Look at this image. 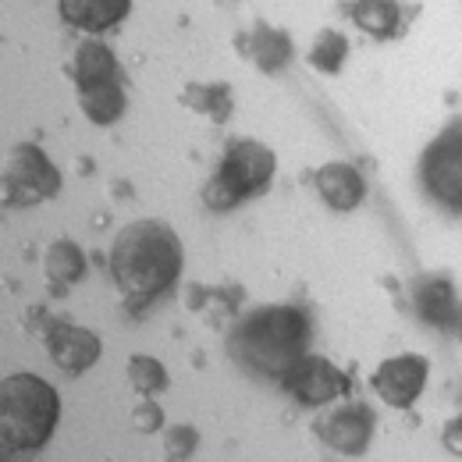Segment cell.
Here are the masks:
<instances>
[{
    "mask_svg": "<svg viewBox=\"0 0 462 462\" xmlns=\"http://www.w3.org/2000/svg\"><path fill=\"white\" fill-rule=\"evenodd\" d=\"M128 7H132V0H58L60 22L71 29H82L89 36L117 25L128 14Z\"/></svg>",
    "mask_w": 462,
    "mask_h": 462,
    "instance_id": "11",
    "label": "cell"
},
{
    "mask_svg": "<svg viewBox=\"0 0 462 462\" xmlns=\"http://www.w3.org/2000/svg\"><path fill=\"white\" fill-rule=\"evenodd\" d=\"M441 441H445V448H448L452 456H462V416H456V420H448V423H445Z\"/></svg>",
    "mask_w": 462,
    "mask_h": 462,
    "instance_id": "24",
    "label": "cell"
},
{
    "mask_svg": "<svg viewBox=\"0 0 462 462\" xmlns=\"http://www.w3.org/2000/svg\"><path fill=\"white\" fill-rule=\"evenodd\" d=\"M181 238L164 221H132L111 245V278L128 310L153 306L181 274Z\"/></svg>",
    "mask_w": 462,
    "mask_h": 462,
    "instance_id": "1",
    "label": "cell"
},
{
    "mask_svg": "<svg viewBox=\"0 0 462 462\" xmlns=\"http://www.w3.org/2000/svg\"><path fill=\"white\" fill-rule=\"evenodd\" d=\"M132 427L143 434H153L164 427V409L153 402V395H143V402L132 409Z\"/></svg>",
    "mask_w": 462,
    "mask_h": 462,
    "instance_id": "23",
    "label": "cell"
},
{
    "mask_svg": "<svg viewBox=\"0 0 462 462\" xmlns=\"http://www.w3.org/2000/svg\"><path fill=\"white\" fill-rule=\"evenodd\" d=\"M456 335H459V342H462V306H459V313H456Z\"/></svg>",
    "mask_w": 462,
    "mask_h": 462,
    "instance_id": "25",
    "label": "cell"
},
{
    "mask_svg": "<svg viewBox=\"0 0 462 462\" xmlns=\"http://www.w3.org/2000/svg\"><path fill=\"white\" fill-rule=\"evenodd\" d=\"M128 384L139 392V395H157L168 388V370L161 359L153 356H132L128 359Z\"/></svg>",
    "mask_w": 462,
    "mask_h": 462,
    "instance_id": "20",
    "label": "cell"
},
{
    "mask_svg": "<svg viewBox=\"0 0 462 462\" xmlns=\"http://www.w3.org/2000/svg\"><path fill=\"white\" fill-rule=\"evenodd\" d=\"M181 104L192 107L196 115H207L210 121H228L231 107H235V97L225 82H189L185 93H181Z\"/></svg>",
    "mask_w": 462,
    "mask_h": 462,
    "instance_id": "19",
    "label": "cell"
},
{
    "mask_svg": "<svg viewBox=\"0 0 462 462\" xmlns=\"http://www.w3.org/2000/svg\"><path fill=\"white\" fill-rule=\"evenodd\" d=\"M196 445H199L196 427L181 423V427H171V430H168V438H164V456H168V459H189V456L196 452Z\"/></svg>",
    "mask_w": 462,
    "mask_h": 462,
    "instance_id": "22",
    "label": "cell"
},
{
    "mask_svg": "<svg viewBox=\"0 0 462 462\" xmlns=\"http://www.w3.org/2000/svg\"><path fill=\"white\" fill-rule=\"evenodd\" d=\"M60 423L58 388L36 374H11L0 381V448L4 456L40 452Z\"/></svg>",
    "mask_w": 462,
    "mask_h": 462,
    "instance_id": "3",
    "label": "cell"
},
{
    "mask_svg": "<svg viewBox=\"0 0 462 462\" xmlns=\"http://www.w3.org/2000/svg\"><path fill=\"white\" fill-rule=\"evenodd\" d=\"M423 189L441 203L462 210V121H452L420 161Z\"/></svg>",
    "mask_w": 462,
    "mask_h": 462,
    "instance_id": "6",
    "label": "cell"
},
{
    "mask_svg": "<svg viewBox=\"0 0 462 462\" xmlns=\"http://www.w3.org/2000/svg\"><path fill=\"white\" fill-rule=\"evenodd\" d=\"M310 346V320L295 306H256L249 310L228 338V352L238 366L256 377L282 381L291 363Z\"/></svg>",
    "mask_w": 462,
    "mask_h": 462,
    "instance_id": "2",
    "label": "cell"
},
{
    "mask_svg": "<svg viewBox=\"0 0 462 462\" xmlns=\"http://www.w3.org/2000/svg\"><path fill=\"white\" fill-rule=\"evenodd\" d=\"M79 107H82V115L89 117L93 125H115L117 117L125 115V107H128L121 79L89 86V89H79Z\"/></svg>",
    "mask_w": 462,
    "mask_h": 462,
    "instance_id": "17",
    "label": "cell"
},
{
    "mask_svg": "<svg viewBox=\"0 0 462 462\" xmlns=\"http://www.w3.org/2000/svg\"><path fill=\"white\" fill-rule=\"evenodd\" d=\"M348 58V40L338 29H320V36L310 47V64L317 71H338L342 60Z\"/></svg>",
    "mask_w": 462,
    "mask_h": 462,
    "instance_id": "21",
    "label": "cell"
},
{
    "mask_svg": "<svg viewBox=\"0 0 462 462\" xmlns=\"http://www.w3.org/2000/svg\"><path fill=\"white\" fill-rule=\"evenodd\" d=\"M60 192V171L54 161L32 146L18 143L4 161V203L7 207H32Z\"/></svg>",
    "mask_w": 462,
    "mask_h": 462,
    "instance_id": "5",
    "label": "cell"
},
{
    "mask_svg": "<svg viewBox=\"0 0 462 462\" xmlns=\"http://www.w3.org/2000/svg\"><path fill=\"white\" fill-rule=\"evenodd\" d=\"M342 11L352 18L356 29L377 40H392L402 29V7L399 0H342Z\"/></svg>",
    "mask_w": 462,
    "mask_h": 462,
    "instance_id": "14",
    "label": "cell"
},
{
    "mask_svg": "<svg viewBox=\"0 0 462 462\" xmlns=\"http://www.w3.org/2000/svg\"><path fill=\"white\" fill-rule=\"evenodd\" d=\"M43 342H47V352H51L54 366L64 370V374H71V377H79L82 370H89L100 359V352H104L97 331H86V328L64 324V320L47 324Z\"/></svg>",
    "mask_w": 462,
    "mask_h": 462,
    "instance_id": "10",
    "label": "cell"
},
{
    "mask_svg": "<svg viewBox=\"0 0 462 462\" xmlns=\"http://www.w3.org/2000/svg\"><path fill=\"white\" fill-rule=\"evenodd\" d=\"M282 388L302 405H331L335 399H342V395L352 392V381H348L331 359L313 356V352H302L291 363L289 374L282 377Z\"/></svg>",
    "mask_w": 462,
    "mask_h": 462,
    "instance_id": "7",
    "label": "cell"
},
{
    "mask_svg": "<svg viewBox=\"0 0 462 462\" xmlns=\"http://www.w3.org/2000/svg\"><path fill=\"white\" fill-rule=\"evenodd\" d=\"M313 434L342 456H363L374 441V416H370V409L356 402L338 405V409H328L313 423Z\"/></svg>",
    "mask_w": 462,
    "mask_h": 462,
    "instance_id": "9",
    "label": "cell"
},
{
    "mask_svg": "<svg viewBox=\"0 0 462 462\" xmlns=\"http://www.w3.org/2000/svg\"><path fill=\"white\" fill-rule=\"evenodd\" d=\"M274 168H278V161L263 143H256V139H228L221 168L203 189V203L210 210H231V207L267 192L271 181H274Z\"/></svg>",
    "mask_w": 462,
    "mask_h": 462,
    "instance_id": "4",
    "label": "cell"
},
{
    "mask_svg": "<svg viewBox=\"0 0 462 462\" xmlns=\"http://www.w3.org/2000/svg\"><path fill=\"white\" fill-rule=\"evenodd\" d=\"M317 192L331 210H356L366 196V181L346 161H331L317 171Z\"/></svg>",
    "mask_w": 462,
    "mask_h": 462,
    "instance_id": "12",
    "label": "cell"
},
{
    "mask_svg": "<svg viewBox=\"0 0 462 462\" xmlns=\"http://www.w3.org/2000/svg\"><path fill=\"white\" fill-rule=\"evenodd\" d=\"M68 75L75 79L79 89H89V86H100V82H115V79H121L111 47H104L100 40H86V43H79Z\"/></svg>",
    "mask_w": 462,
    "mask_h": 462,
    "instance_id": "15",
    "label": "cell"
},
{
    "mask_svg": "<svg viewBox=\"0 0 462 462\" xmlns=\"http://www.w3.org/2000/svg\"><path fill=\"white\" fill-rule=\"evenodd\" d=\"M412 306H416L420 320H427V324H434V328L456 324V313H459L452 282H448V278H430V274L412 285Z\"/></svg>",
    "mask_w": 462,
    "mask_h": 462,
    "instance_id": "13",
    "label": "cell"
},
{
    "mask_svg": "<svg viewBox=\"0 0 462 462\" xmlns=\"http://www.w3.org/2000/svg\"><path fill=\"white\" fill-rule=\"evenodd\" d=\"M43 274L58 291H68L86 278V253L71 242V238H58L47 245L43 253Z\"/></svg>",
    "mask_w": 462,
    "mask_h": 462,
    "instance_id": "16",
    "label": "cell"
},
{
    "mask_svg": "<svg viewBox=\"0 0 462 462\" xmlns=\"http://www.w3.org/2000/svg\"><path fill=\"white\" fill-rule=\"evenodd\" d=\"M427 374H430V363L427 356H416V352H405V356H392L384 359L374 377H370V388L377 392V399L392 409H409L423 395V384H427Z\"/></svg>",
    "mask_w": 462,
    "mask_h": 462,
    "instance_id": "8",
    "label": "cell"
},
{
    "mask_svg": "<svg viewBox=\"0 0 462 462\" xmlns=\"http://www.w3.org/2000/svg\"><path fill=\"white\" fill-rule=\"evenodd\" d=\"M245 54L253 58L256 68L263 71H278L285 68L291 58V40L285 29H274V25H256L253 36L245 40Z\"/></svg>",
    "mask_w": 462,
    "mask_h": 462,
    "instance_id": "18",
    "label": "cell"
}]
</instances>
